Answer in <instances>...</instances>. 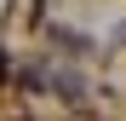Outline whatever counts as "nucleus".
Here are the masks:
<instances>
[{"mask_svg": "<svg viewBox=\"0 0 126 121\" xmlns=\"http://www.w3.org/2000/svg\"><path fill=\"white\" fill-rule=\"evenodd\" d=\"M0 81H6V52H0Z\"/></svg>", "mask_w": 126, "mask_h": 121, "instance_id": "nucleus-1", "label": "nucleus"}]
</instances>
